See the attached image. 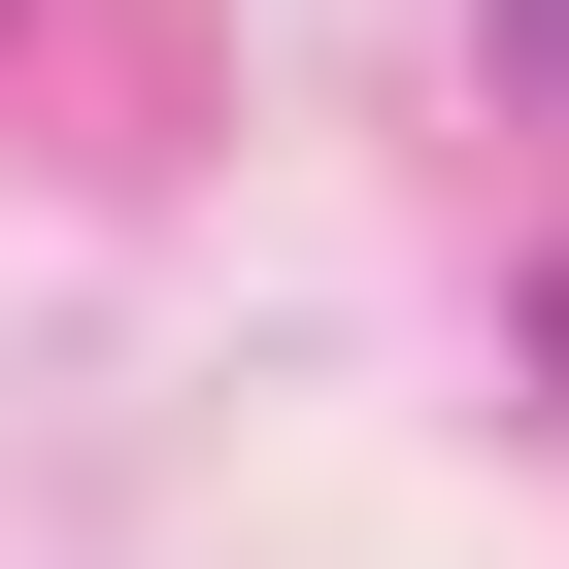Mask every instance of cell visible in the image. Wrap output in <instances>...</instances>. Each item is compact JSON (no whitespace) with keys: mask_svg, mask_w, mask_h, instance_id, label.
<instances>
[{"mask_svg":"<svg viewBox=\"0 0 569 569\" xmlns=\"http://www.w3.org/2000/svg\"><path fill=\"white\" fill-rule=\"evenodd\" d=\"M502 34H536V68H569V0H502Z\"/></svg>","mask_w":569,"mask_h":569,"instance_id":"obj_1","label":"cell"}]
</instances>
